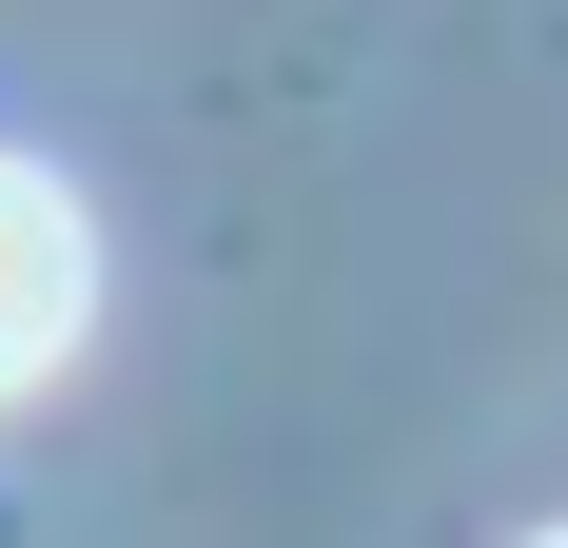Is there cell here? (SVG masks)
Returning <instances> with one entry per match:
<instances>
[{"mask_svg":"<svg viewBox=\"0 0 568 548\" xmlns=\"http://www.w3.org/2000/svg\"><path fill=\"white\" fill-rule=\"evenodd\" d=\"M529 548H568V529H529Z\"/></svg>","mask_w":568,"mask_h":548,"instance_id":"cell-2","label":"cell"},{"mask_svg":"<svg viewBox=\"0 0 568 548\" xmlns=\"http://www.w3.org/2000/svg\"><path fill=\"white\" fill-rule=\"evenodd\" d=\"M79 333H99V216H79L40 158H0V412L79 353Z\"/></svg>","mask_w":568,"mask_h":548,"instance_id":"cell-1","label":"cell"}]
</instances>
